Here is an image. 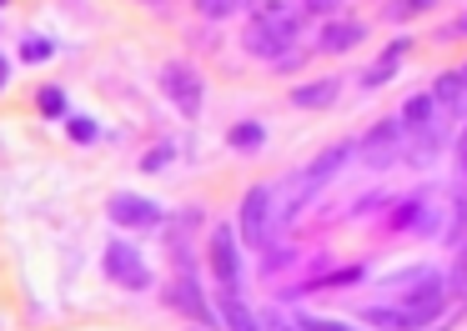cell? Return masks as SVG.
<instances>
[{"mask_svg": "<svg viewBox=\"0 0 467 331\" xmlns=\"http://www.w3.org/2000/svg\"><path fill=\"white\" fill-rule=\"evenodd\" d=\"M387 286H397L402 296H397V306L412 316V326L422 331V326H437L442 321V311H447V301H452V291H447V271L442 266H402V271H392L387 276Z\"/></svg>", "mask_w": 467, "mask_h": 331, "instance_id": "cell-1", "label": "cell"}, {"mask_svg": "<svg viewBox=\"0 0 467 331\" xmlns=\"http://www.w3.org/2000/svg\"><path fill=\"white\" fill-rule=\"evenodd\" d=\"M272 186H246V196H242V216H236V231H242V246H252V251H266L272 246V231L282 226V216H276V206H272Z\"/></svg>", "mask_w": 467, "mask_h": 331, "instance_id": "cell-2", "label": "cell"}, {"mask_svg": "<svg viewBox=\"0 0 467 331\" xmlns=\"http://www.w3.org/2000/svg\"><path fill=\"white\" fill-rule=\"evenodd\" d=\"M402 150H407V126H402L397 116L372 120V126H367V136L357 140V160H362L367 171L397 166V160H402Z\"/></svg>", "mask_w": 467, "mask_h": 331, "instance_id": "cell-3", "label": "cell"}, {"mask_svg": "<svg viewBox=\"0 0 467 331\" xmlns=\"http://www.w3.org/2000/svg\"><path fill=\"white\" fill-rule=\"evenodd\" d=\"M161 96L171 100V106L182 110L186 120H196V116H202V106H206V80H202V70L186 66V60H166V66H161Z\"/></svg>", "mask_w": 467, "mask_h": 331, "instance_id": "cell-4", "label": "cell"}, {"mask_svg": "<svg viewBox=\"0 0 467 331\" xmlns=\"http://www.w3.org/2000/svg\"><path fill=\"white\" fill-rule=\"evenodd\" d=\"M206 261H212V276L222 291H242V246H236V226H216L206 241Z\"/></svg>", "mask_w": 467, "mask_h": 331, "instance_id": "cell-5", "label": "cell"}, {"mask_svg": "<svg viewBox=\"0 0 467 331\" xmlns=\"http://www.w3.org/2000/svg\"><path fill=\"white\" fill-rule=\"evenodd\" d=\"M387 231H417V236H437L442 231V206H432V201L417 191V196H397L392 206H387Z\"/></svg>", "mask_w": 467, "mask_h": 331, "instance_id": "cell-6", "label": "cell"}, {"mask_svg": "<svg viewBox=\"0 0 467 331\" xmlns=\"http://www.w3.org/2000/svg\"><path fill=\"white\" fill-rule=\"evenodd\" d=\"M101 266H106V276H111L116 286H126V291H146V286H151V266L141 261V251H136L131 241H111L106 256H101Z\"/></svg>", "mask_w": 467, "mask_h": 331, "instance_id": "cell-7", "label": "cell"}, {"mask_svg": "<svg viewBox=\"0 0 467 331\" xmlns=\"http://www.w3.org/2000/svg\"><path fill=\"white\" fill-rule=\"evenodd\" d=\"M106 216L116 221V226H131V231H151L166 221V211L156 206L151 196H136V191H121V196H111V206H106Z\"/></svg>", "mask_w": 467, "mask_h": 331, "instance_id": "cell-8", "label": "cell"}, {"mask_svg": "<svg viewBox=\"0 0 467 331\" xmlns=\"http://www.w3.org/2000/svg\"><path fill=\"white\" fill-rule=\"evenodd\" d=\"M412 46H417L412 36H392V40H387V46H382V56H377L372 66L362 70V90H382V86H392V80H397V70L407 66V56H412Z\"/></svg>", "mask_w": 467, "mask_h": 331, "instance_id": "cell-9", "label": "cell"}, {"mask_svg": "<svg viewBox=\"0 0 467 331\" xmlns=\"http://www.w3.org/2000/svg\"><path fill=\"white\" fill-rule=\"evenodd\" d=\"M166 301H171L182 316H192L196 326H222V321H216V306L202 296V286H196V276H176L171 286H166Z\"/></svg>", "mask_w": 467, "mask_h": 331, "instance_id": "cell-10", "label": "cell"}, {"mask_svg": "<svg viewBox=\"0 0 467 331\" xmlns=\"http://www.w3.org/2000/svg\"><path fill=\"white\" fill-rule=\"evenodd\" d=\"M362 40H367V20L337 16V20H327V26H322V36H317V50H322V56H347V50H357Z\"/></svg>", "mask_w": 467, "mask_h": 331, "instance_id": "cell-11", "label": "cell"}, {"mask_svg": "<svg viewBox=\"0 0 467 331\" xmlns=\"http://www.w3.org/2000/svg\"><path fill=\"white\" fill-rule=\"evenodd\" d=\"M337 96H342V80L337 76H317V80H302V86L286 90V100H292L296 110H332Z\"/></svg>", "mask_w": 467, "mask_h": 331, "instance_id": "cell-12", "label": "cell"}, {"mask_svg": "<svg viewBox=\"0 0 467 331\" xmlns=\"http://www.w3.org/2000/svg\"><path fill=\"white\" fill-rule=\"evenodd\" d=\"M216 321H222V331H266L262 316L242 301V291H222L216 296Z\"/></svg>", "mask_w": 467, "mask_h": 331, "instance_id": "cell-13", "label": "cell"}, {"mask_svg": "<svg viewBox=\"0 0 467 331\" xmlns=\"http://www.w3.org/2000/svg\"><path fill=\"white\" fill-rule=\"evenodd\" d=\"M432 100H437V110H447V116H462L467 110V80H462V70H437V80H432Z\"/></svg>", "mask_w": 467, "mask_h": 331, "instance_id": "cell-14", "label": "cell"}, {"mask_svg": "<svg viewBox=\"0 0 467 331\" xmlns=\"http://www.w3.org/2000/svg\"><path fill=\"white\" fill-rule=\"evenodd\" d=\"M367 281V266L362 261H352V266H337V271H322V276H312V281H302V296L306 291H347V286H362Z\"/></svg>", "mask_w": 467, "mask_h": 331, "instance_id": "cell-15", "label": "cell"}, {"mask_svg": "<svg viewBox=\"0 0 467 331\" xmlns=\"http://www.w3.org/2000/svg\"><path fill=\"white\" fill-rule=\"evenodd\" d=\"M362 326H372V331H417L412 316H407L397 301H372V306H362Z\"/></svg>", "mask_w": 467, "mask_h": 331, "instance_id": "cell-16", "label": "cell"}, {"mask_svg": "<svg viewBox=\"0 0 467 331\" xmlns=\"http://www.w3.org/2000/svg\"><path fill=\"white\" fill-rule=\"evenodd\" d=\"M397 120H402L407 130H427L437 120V100H432V90H417V96H407L402 100V110H397Z\"/></svg>", "mask_w": 467, "mask_h": 331, "instance_id": "cell-17", "label": "cell"}, {"mask_svg": "<svg viewBox=\"0 0 467 331\" xmlns=\"http://www.w3.org/2000/svg\"><path fill=\"white\" fill-rule=\"evenodd\" d=\"M226 146L242 150V156H256V150L266 146V120H236V126L226 130Z\"/></svg>", "mask_w": 467, "mask_h": 331, "instance_id": "cell-18", "label": "cell"}, {"mask_svg": "<svg viewBox=\"0 0 467 331\" xmlns=\"http://www.w3.org/2000/svg\"><path fill=\"white\" fill-rule=\"evenodd\" d=\"M432 5H437V0H387L382 16L392 20V26H412V20H422Z\"/></svg>", "mask_w": 467, "mask_h": 331, "instance_id": "cell-19", "label": "cell"}, {"mask_svg": "<svg viewBox=\"0 0 467 331\" xmlns=\"http://www.w3.org/2000/svg\"><path fill=\"white\" fill-rule=\"evenodd\" d=\"M447 291L467 301V236L457 241V261H452V271H447Z\"/></svg>", "mask_w": 467, "mask_h": 331, "instance_id": "cell-20", "label": "cell"}, {"mask_svg": "<svg viewBox=\"0 0 467 331\" xmlns=\"http://www.w3.org/2000/svg\"><path fill=\"white\" fill-rule=\"evenodd\" d=\"M296 326L302 331H367V326H352V321H342V316H312V311H302Z\"/></svg>", "mask_w": 467, "mask_h": 331, "instance_id": "cell-21", "label": "cell"}, {"mask_svg": "<svg viewBox=\"0 0 467 331\" xmlns=\"http://www.w3.org/2000/svg\"><path fill=\"white\" fill-rule=\"evenodd\" d=\"M236 10H242V0H196V16L206 20H232Z\"/></svg>", "mask_w": 467, "mask_h": 331, "instance_id": "cell-22", "label": "cell"}, {"mask_svg": "<svg viewBox=\"0 0 467 331\" xmlns=\"http://www.w3.org/2000/svg\"><path fill=\"white\" fill-rule=\"evenodd\" d=\"M66 130H71V140H81V146H91V140L101 136V126H96L91 116H66Z\"/></svg>", "mask_w": 467, "mask_h": 331, "instance_id": "cell-23", "label": "cell"}, {"mask_svg": "<svg viewBox=\"0 0 467 331\" xmlns=\"http://www.w3.org/2000/svg\"><path fill=\"white\" fill-rule=\"evenodd\" d=\"M171 156H176V146H171V140H161V146H151V150L141 156V171H151V176H156V171L171 166Z\"/></svg>", "mask_w": 467, "mask_h": 331, "instance_id": "cell-24", "label": "cell"}, {"mask_svg": "<svg viewBox=\"0 0 467 331\" xmlns=\"http://www.w3.org/2000/svg\"><path fill=\"white\" fill-rule=\"evenodd\" d=\"M36 106H41V116H66V90L61 86H46L41 96H36Z\"/></svg>", "mask_w": 467, "mask_h": 331, "instance_id": "cell-25", "label": "cell"}, {"mask_svg": "<svg viewBox=\"0 0 467 331\" xmlns=\"http://www.w3.org/2000/svg\"><path fill=\"white\" fill-rule=\"evenodd\" d=\"M56 56V46L46 36H26L21 40V60H51Z\"/></svg>", "mask_w": 467, "mask_h": 331, "instance_id": "cell-26", "label": "cell"}, {"mask_svg": "<svg viewBox=\"0 0 467 331\" xmlns=\"http://www.w3.org/2000/svg\"><path fill=\"white\" fill-rule=\"evenodd\" d=\"M306 16H322V20H337L347 10V0H302Z\"/></svg>", "mask_w": 467, "mask_h": 331, "instance_id": "cell-27", "label": "cell"}, {"mask_svg": "<svg viewBox=\"0 0 467 331\" xmlns=\"http://www.w3.org/2000/svg\"><path fill=\"white\" fill-rule=\"evenodd\" d=\"M262 326H266V331H302L296 321H286L282 311H266V316H262Z\"/></svg>", "mask_w": 467, "mask_h": 331, "instance_id": "cell-28", "label": "cell"}, {"mask_svg": "<svg viewBox=\"0 0 467 331\" xmlns=\"http://www.w3.org/2000/svg\"><path fill=\"white\" fill-rule=\"evenodd\" d=\"M452 36H462V40H467V10L452 20V26H442V30H437V40H452Z\"/></svg>", "mask_w": 467, "mask_h": 331, "instance_id": "cell-29", "label": "cell"}, {"mask_svg": "<svg viewBox=\"0 0 467 331\" xmlns=\"http://www.w3.org/2000/svg\"><path fill=\"white\" fill-rule=\"evenodd\" d=\"M457 166H462V176H467V126H462V136H457Z\"/></svg>", "mask_w": 467, "mask_h": 331, "instance_id": "cell-30", "label": "cell"}, {"mask_svg": "<svg viewBox=\"0 0 467 331\" xmlns=\"http://www.w3.org/2000/svg\"><path fill=\"white\" fill-rule=\"evenodd\" d=\"M5 80H11V60L0 56V90H5Z\"/></svg>", "mask_w": 467, "mask_h": 331, "instance_id": "cell-31", "label": "cell"}, {"mask_svg": "<svg viewBox=\"0 0 467 331\" xmlns=\"http://www.w3.org/2000/svg\"><path fill=\"white\" fill-rule=\"evenodd\" d=\"M427 331H452V326H427Z\"/></svg>", "mask_w": 467, "mask_h": 331, "instance_id": "cell-32", "label": "cell"}, {"mask_svg": "<svg viewBox=\"0 0 467 331\" xmlns=\"http://www.w3.org/2000/svg\"><path fill=\"white\" fill-rule=\"evenodd\" d=\"M457 70H462V80H467V60H462V66H457Z\"/></svg>", "mask_w": 467, "mask_h": 331, "instance_id": "cell-33", "label": "cell"}, {"mask_svg": "<svg viewBox=\"0 0 467 331\" xmlns=\"http://www.w3.org/2000/svg\"><path fill=\"white\" fill-rule=\"evenodd\" d=\"M0 5H11V0H0Z\"/></svg>", "mask_w": 467, "mask_h": 331, "instance_id": "cell-34", "label": "cell"}]
</instances>
